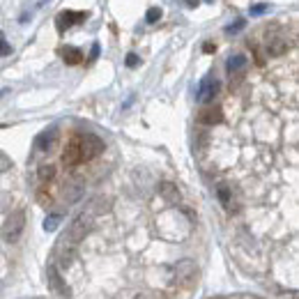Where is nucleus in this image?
Returning a JSON list of instances; mask_svg holds the SVG:
<instances>
[{"label": "nucleus", "mask_w": 299, "mask_h": 299, "mask_svg": "<svg viewBox=\"0 0 299 299\" xmlns=\"http://www.w3.org/2000/svg\"><path fill=\"white\" fill-rule=\"evenodd\" d=\"M92 223H94L92 212H83V214H78V217H74L71 223L67 226L65 237L60 239V242H62V244H69V246H76L78 242L92 230Z\"/></svg>", "instance_id": "nucleus-1"}, {"label": "nucleus", "mask_w": 299, "mask_h": 299, "mask_svg": "<svg viewBox=\"0 0 299 299\" xmlns=\"http://www.w3.org/2000/svg\"><path fill=\"white\" fill-rule=\"evenodd\" d=\"M198 281V265L193 260H179L175 265L173 283L177 288H191Z\"/></svg>", "instance_id": "nucleus-2"}, {"label": "nucleus", "mask_w": 299, "mask_h": 299, "mask_svg": "<svg viewBox=\"0 0 299 299\" xmlns=\"http://www.w3.org/2000/svg\"><path fill=\"white\" fill-rule=\"evenodd\" d=\"M23 228H26V212L23 210H14L3 223V239L5 242H17L21 237Z\"/></svg>", "instance_id": "nucleus-3"}, {"label": "nucleus", "mask_w": 299, "mask_h": 299, "mask_svg": "<svg viewBox=\"0 0 299 299\" xmlns=\"http://www.w3.org/2000/svg\"><path fill=\"white\" fill-rule=\"evenodd\" d=\"M62 161H65L67 166H78V163H83L81 134H76V136L69 138V143H67V147H65V152H62Z\"/></svg>", "instance_id": "nucleus-4"}, {"label": "nucleus", "mask_w": 299, "mask_h": 299, "mask_svg": "<svg viewBox=\"0 0 299 299\" xmlns=\"http://www.w3.org/2000/svg\"><path fill=\"white\" fill-rule=\"evenodd\" d=\"M81 143H83V161H90V159L99 157L104 152V141L94 134H81Z\"/></svg>", "instance_id": "nucleus-5"}, {"label": "nucleus", "mask_w": 299, "mask_h": 299, "mask_svg": "<svg viewBox=\"0 0 299 299\" xmlns=\"http://www.w3.org/2000/svg\"><path fill=\"white\" fill-rule=\"evenodd\" d=\"M219 81L214 76H205L201 81V85H198V90H196V99L201 104H210L214 97H217V92H219Z\"/></svg>", "instance_id": "nucleus-6"}, {"label": "nucleus", "mask_w": 299, "mask_h": 299, "mask_svg": "<svg viewBox=\"0 0 299 299\" xmlns=\"http://www.w3.org/2000/svg\"><path fill=\"white\" fill-rule=\"evenodd\" d=\"M46 278H49V288L55 290V292L60 294V297H69V285H67L62 278H60V272L55 265H49V269H46Z\"/></svg>", "instance_id": "nucleus-7"}, {"label": "nucleus", "mask_w": 299, "mask_h": 299, "mask_svg": "<svg viewBox=\"0 0 299 299\" xmlns=\"http://www.w3.org/2000/svg\"><path fill=\"white\" fill-rule=\"evenodd\" d=\"M246 67H249V60H246V55L237 53V55H230L228 62H226V69H228V76L230 78H242L244 76Z\"/></svg>", "instance_id": "nucleus-8"}, {"label": "nucleus", "mask_w": 299, "mask_h": 299, "mask_svg": "<svg viewBox=\"0 0 299 299\" xmlns=\"http://www.w3.org/2000/svg\"><path fill=\"white\" fill-rule=\"evenodd\" d=\"M85 19H87V12H60L58 19H55V23H58V30L62 33L65 28L76 26V23L85 21Z\"/></svg>", "instance_id": "nucleus-9"}, {"label": "nucleus", "mask_w": 299, "mask_h": 299, "mask_svg": "<svg viewBox=\"0 0 299 299\" xmlns=\"http://www.w3.org/2000/svg\"><path fill=\"white\" fill-rule=\"evenodd\" d=\"M198 122H201V125H207V127L221 125L223 122V111L219 109V106H205V109L198 113Z\"/></svg>", "instance_id": "nucleus-10"}, {"label": "nucleus", "mask_w": 299, "mask_h": 299, "mask_svg": "<svg viewBox=\"0 0 299 299\" xmlns=\"http://www.w3.org/2000/svg\"><path fill=\"white\" fill-rule=\"evenodd\" d=\"M55 141H58V129L55 127H51V129L42 131L37 136V141H35V147H37L39 152H51L55 145Z\"/></svg>", "instance_id": "nucleus-11"}, {"label": "nucleus", "mask_w": 299, "mask_h": 299, "mask_svg": "<svg viewBox=\"0 0 299 299\" xmlns=\"http://www.w3.org/2000/svg\"><path fill=\"white\" fill-rule=\"evenodd\" d=\"M74 253H76V246H69V244H58V262L62 267H69L74 262Z\"/></svg>", "instance_id": "nucleus-12"}, {"label": "nucleus", "mask_w": 299, "mask_h": 299, "mask_svg": "<svg viewBox=\"0 0 299 299\" xmlns=\"http://www.w3.org/2000/svg\"><path fill=\"white\" fill-rule=\"evenodd\" d=\"M288 51V44H285V39L281 37H274L267 42V55H272V58H278V55H283Z\"/></svg>", "instance_id": "nucleus-13"}, {"label": "nucleus", "mask_w": 299, "mask_h": 299, "mask_svg": "<svg viewBox=\"0 0 299 299\" xmlns=\"http://www.w3.org/2000/svg\"><path fill=\"white\" fill-rule=\"evenodd\" d=\"M62 58H65L67 65H81L83 62V53L78 49H74V46H67V49L62 51Z\"/></svg>", "instance_id": "nucleus-14"}, {"label": "nucleus", "mask_w": 299, "mask_h": 299, "mask_svg": "<svg viewBox=\"0 0 299 299\" xmlns=\"http://www.w3.org/2000/svg\"><path fill=\"white\" fill-rule=\"evenodd\" d=\"M159 189H161L163 198H166V201H170V203H175L179 198V191H177V186H175L173 182H161V184H159Z\"/></svg>", "instance_id": "nucleus-15"}, {"label": "nucleus", "mask_w": 299, "mask_h": 299, "mask_svg": "<svg viewBox=\"0 0 299 299\" xmlns=\"http://www.w3.org/2000/svg\"><path fill=\"white\" fill-rule=\"evenodd\" d=\"M217 196H219V201H221V205L230 207V198H233V193H230L228 184H219L217 186Z\"/></svg>", "instance_id": "nucleus-16"}, {"label": "nucleus", "mask_w": 299, "mask_h": 299, "mask_svg": "<svg viewBox=\"0 0 299 299\" xmlns=\"http://www.w3.org/2000/svg\"><path fill=\"white\" fill-rule=\"evenodd\" d=\"M60 221H62V214H51V217H46L44 219V230H46V233H53Z\"/></svg>", "instance_id": "nucleus-17"}, {"label": "nucleus", "mask_w": 299, "mask_h": 299, "mask_svg": "<svg viewBox=\"0 0 299 299\" xmlns=\"http://www.w3.org/2000/svg\"><path fill=\"white\" fill-rule=\"evenodd\" d=\"M53 175H55L53 166H42V168H39V179H42V182H51Z\"/></svg>", "instance_id": "nucleus-18"}, {"label": "nucleus", "mask_w": 299, "mask_h": 299, "mask_svg": "<svg viewBox=\"0 0 299 299\" xmlns=\"http://www.w3.org/2000/svg\"><path fill=\"white\" fill-rule=\"evenodd\" d=\"M81 184H76V186H69V189H65V196L69 198V203H74V201H78L81 198Z\"/></svg>", "instance_id": "nucleus-19"}, {"label": "nucleus", "mask_w": 299, "mask_h": 299, "mask_svg": "<svg viewBox=\"0 0 299 299\" xmlns=\"http://www.w3.org/2000/svg\"><path fill=\"white\" fill-rule=\"evenodd\" d=\"M159 19H161V10H159V7H150L147 14H145V21L147 23H157Z\"/></svg>", "instance_id": "nucleus-20"}, {"label": "nucleus", "mask_w": 299, "mask_h": 299, "mask_svg": "<svg viewBox=\"0 0 299 299\" xmlns=\"http://www.w3.org/2000/svg\"><path fill=\"white\" fill-rule=\"evenodd\" d=\"M244 26H246L244 19H237L235 23H230V26L226 28V33H228V35H235V33H239V30H244Z\"/></svg>", "instance_id": "nucleus-21"}, {"label": "nucleus", "mask_w": 299, "mask_h": 299, "mask_svg": "<svg viewBox=\"0 0 299 299\" xmlns=\"http://www.w3.org/2000/svg\"><path fill=\"white\" fill-rule=\"evenodd\" d=\"M249 12H251V17H260V14L269 12V5H267V3H258V5H253Z\"/></svg>", "instance_id": "nucleus-22"}, {"label": "nucleus", "mask_w": 299, "mask_h": 299, "mask_svg": "<svg viewBox=\"0 0 299 299\" xmlns=\"http://www.w3.org/2000/svg\"><path fill=\"white\" fill-rule=\"evenodd\" d=\"M138 62H141V60H138L136 53H129V55H127V67H136Z\"/></svg>", "instance_id": "nucleus-23"}, {"label": "nucleus", "mask_w": 299, "mask_h": 299, "mask_svg": "<svg viewBox=\"0 0 299 299\" xmlns=\"http://www.w3.org/2000/svg\"><path fill=\"white\" fill-rule=\"evenodd\" d=\"M203 51H205V53H214V51H217V46H214L212 42H205V46H203Z\"/></svg>", "instance_id": "nucleus-24"}, {"label": "nucleus", "mask_w": 299, "mask_h": 299, "mask_svg": "<svg viewBox=\"0 0 299 299\" xmlns=\"http://www.w3.org/2000/svg\"><path fill=\"white\" fill-rule=\"evenodd\" d=\"M0 44H3V55H10L12 49H10V44H7V39L3 37V42H0Z\"/></svg>", "instance_id": "nucleus-25"}, {"label": "nucleus", "mask_w": 299, "mask_h": 299, "mask_svg": "<svg viewBox=\"0 0 299 299\" xmlns=\"http://www.w3.org/2000/svg\"><path fill=\"white\" fill-rule=\"evenodd\" d=\"M97 55H99V44H94V46H92V53H90V60H97Z\"/></svg>", "instance_id": "nucleus-26"}, {"label": "nucleus", "mask_w": 299, "mask_h": 299, "mask_svg": "<svg viewBox=\"0 0 299 299\" xmlns=\"http://www.w3.org/2000/svg\"><path fill=\"white\" fill-rule=\"evenodd\" d=\"M184 3H186L189 7H193V10H196V7L201 5V0H184Z\"/></svg>", "instance_id": "nucleus-27"}, {"label": "nucleus", "mask_w": 299, "mask_h": 299, "mask_svg": "<svg viewBox=\"0 0 299 299\" xmlns=\"http://www.w3.org/2000/svg\"><path fill=\"white\" fill-rule=\"evenodd\" d=\"M7 166H10L7 163V154H3V170H7Z\"/></svg>", "instance_id": "nucleus-28"}, {"label": "nucleus", "mask_w": 299, "mask_h": 299, "mask_svg": "<svg viewBox=\"0 0 299 299\" xmlns=\"http://www.w3.org/2000/svg\"><path fill=\"white\" fill-rule=\"evenodd\" d=\"M134 299H150V294H145V292H141V294H136Z\"/></svg>", "instance_id": "nucleus-29"}, {"label": "nucleus", "mask_w": 299, "mask_h": 299, "mask_svg": "<svg viewBox=\"0 0 299 299\" xmlns=\"http://www.w3.org/2000/svg\"><path fill=\"white\" fill-rule=\"evenodd\" d=\"M205 3H214V0H205Z\"/></svg>", "instance_id": "nucleus-30"}]
</instances>
